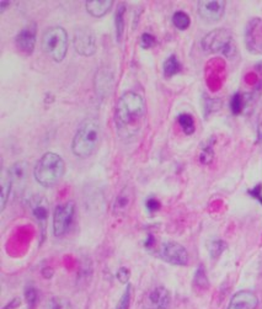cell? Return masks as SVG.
Returning a JSON list of instances; mask_svg holds the SVG:
<instances>
[{"instance_id": "24", "label": "cell", "mask_w": 262, "mask_h": 309, "mask_svg": "<svg viewBox=\"0 0 262 309\" xmlns=\"http://www.w3.org/2000/svg\"><path fill=\"white\" fill-rule=\"evenodd\" d=\"M173 24L180 31H185L191 25V18L185 12H176L173 15Z\"/></svg>"}, {"instance_id": "22", "label": "cell", "mask_w": 262, "mask_h": 309, "mask_svg": "<svg viewBox=\"0 0 262 309\" xmlns=\"http://www.w3.org/2000/svg\"><path fill=\"white\" fill-rule=\"evenodd\" d=\"M177 122H179L180 127L182 128V131L185 132V135L191 136L195 133L196 131V125H195V119L191 116L190 114H181L177 117Z\"/></svg>"}, {"instance_id": "40", "label": "cell", "mask_w": 262, "mask_h": 309, "mask_svg": "<svg viewBox=\"0 0 262 309\" xmlns=\"http://www.w3.org/2000/svg\"><path fill=\"white\" fill-rule=\"evenodd\" d=\"M257 139L260 143H262V122H260V125H258L257 127Z\"/></svg>"}, {"instance_id": "13", "label": "cell", "mask_w": 262, "mask_h": 309, "mask_svg": "<svg viewBox=\"0 0 262 309\" xmlns=\"http://www.w3.org/2000/svg\"><path fill=\"white\" fill-rule=\"evenodd\" d=\"M37 30L36 25H29L18 32L15 37V45L18 50L25 54H32L36 47Z\"/></svg>"}, {"instance_id": "4", "label": "cell", "mask_w": 262, "mask_h": 309, "mask_svg": "<svg viewBox=\"0 0 262 309\" xmlns=\"http://www.w3.org/2000/svg\"><path fill=\"white\" fill-rule=\"evenodd\" d=\"M202 50L211 54H222L231 58L236 54V45L233 35L226 29H214L201 41Z\"/></svg>"}, {"instance_id": "34", "label": "cell", "mask_w": 262, "mask_h": 309, "mask_svg": "<svg viewBox=\"0 0 262 309\" xmlns=\"http://www.w3.org/2000/svg\"><path fill=\"white\" fill-rule=\"evenodd\" d=\"M146 207L150 212H157V211L160 210L162 204H160V202L157 198H148L146 202Z\"/></svg>"}, {"instance_id": "17", "label": "cell", "mask_w": 262, "mask_h": 309, "mask_svg": "<svg viewBox=\"0 0 262 309\" xmlns=\"http://www.w3.org/2000/svg\"><path fill=\"white\" fill-rule=\"evenodd\" d=\"M133 199H135V195H133L132 188H130L129 186H125V187L122 188L113 202L114 215L121 216L124 215L125 212H128L130 206H132Z\"/></svg>"}, {"instance_id": "28", "label": "cell", "mask_w": 262, "mask_h": 309, "mask_svg": "<svg viewBox=\"0 0 262 309\" xmlns=\"http://www.w3.org/2000/svg\"><path fill=\"white\" fill-rule=\"evenodd\" d=\"M38 294L37 289L34 286H27L25 288V300L27 303V308L29 309H35L37 304Z\"/></svg>"}, {"instance_id": "19", "label": "cell", "mask_w": 262, "mask_h": 309, "mask_svg": "<svg viewBox=\"0 0 262 309\" xmlns=\"http://www.w3.org/2000/svg\"><path fill=\"white\" fill-rule=\"evenodd\" d=\"M124 14H125V5L124 3L118 5L116 14H114V27H116V40L117 42H121L122 36L124 31Z\"/></svg>"}, {"instance_id": "16", "label": "cell", "mask_w": 262, "mask_h": 309, "mask_svg": "<svg viewBox=\"0 0 262 309\" xmlns=\"http://www.w3.org/2000/svg\"><path fill=\"white\" fill-rule=\"evenodd\" d=\"M258 298L251 291H240L231 298L228 309H256Z\"/></svg>"}, {"instance_id": "29", "label": "cell", "mask_w": 262, "mask_h": 309, "mask_svg": "<svg viewBox=\"0 0 262 309\" xmlns=\"http://www.w3.org/2000/svg\"><path fill=\"white\" fill-rule=\"evenodd\" d=\"M45 309H72V305L64 298L53 297L48 300Z\"/></svg>"}, {"instance_id": "26", "label": "cell", "mask_w": 262, "mask_h": 309, "mask_svg": "<svg viewBox=\"0 0 262 309\" xmlns=\"http://www.w3.org/2000/svg\"><path fill=\"white\" fill-rule=\"evenodd\" d=\"M193 283L197 288L200 289H207L209 286L208 277H207L206 271H204L203 265H200L197 269V271L195 273V278H193Z\"/></svg>"}, {"instance_id": "3", "label": "cell", "mask_w": 262, "mask_h": 309, "mask_svg": "<svg viewBox=\"0 0 262 309\" xmlns=\"http://www.w3.org/2000/svg\"><path fill=\"white\" fill-rule=\"evenodd\" d=\"M146 114V101L137 92H124L116 105V124L119 128L128 127L139 121Z\"/></svg>"}, {"instance_id": "11", "label": "cell", "mask_w": 262, "mask_h": 309, "mask_svg": "<svg viewBox=\"0 0 262 309\" xmlns=\"http://www.w3.org/2000/svg\"><path fill=\"white\" fill-rule=\"evenodd\" d=\"M30 209H31L32 215L36 218L40 231L42 232V238L45 237L46 227H47L48 215H50V204H48L47 198L43 196H34L30 199Z\"/></svg>"}, {"instance_id": "33", "label": "cell", "mask_w": 262, "mask_h": 309, "mask_svg": "<svg viewBox=\"0 0 262 309\" xmlns=\"http://www.w3.org/2000/svg\"><path fill=\"white\" fill-rule=\"evenodd\" d=\"M204 105H206V112H208L209 114V112H213L219 109L220 101L217 99H207Z\"/></svg>"}, {"instance_id": "14", "label": "cell", "mask_w": 262, "mask_h": 309, "mask_svg": "<svg viewBox=\"0 0 262 309\" xmlns=\"http://www.w3.org/2000/svg\"><path fill=\"white\" fill-rule=\"evenodd\" d=\"M113 86V73L108 68L102 67L96 72L94 78V87L96 96L100 100L107 97L112 91Z\"/></svg>"}, {"instance_id": "31", "label": "cell", "mask_w": 262, "mask_h": 309, "mask_svg": "<svg viewBox=\"0 0 262 309\" xmlns=\"http://www.w3.org/2000/svg\"><path fill=\"white\" fill-rule=\"evenodd\" d=\"M155 43H157V40H155V37L153 36L152 34H149V32H144V34L141 36V40H139V45H141V47L146 48V50L154 47Z\"/></svg>"}, {"instance_id": "39", "label": "cell", "mask_w": 262, "mask_h": 309, "mask_svg": "<svg viewBox=\"0 0 262 309\" xmlns=\"http://www.w3.org/2000/svg\"><path fill=\"white\" fill-rule=\"evenodd\" d=\"M8 7H10V2H0V13H4Z\"/></svg>"}, {"instance_id": "35", "label": "cell", "mask_w": 262, "mask_h": 309, "mask_svg": "<svg viewBox=\"0 0 262 309\" xmlns=\"http://www.w3.org/2000/svg\"><path fill=\"white\" fill-rule=\"evenodd\" d=\"M249 193L251 196H252L253 198H257L258 202L262 204V185L258 184L257 186H255V187L252 188V190H249Z\"/></svg>"}, {"instance_id": "25", "label": "cell", "mask_w": 262, "mask_h": 309, "mask_svg": "<svg viewBox=\"0 0 262 309\" xmlns=\"http://www.w3.org/2000/svg\"><path fill=\"white\" fill-rule=\"evenodd\" d=\"M226 247H228V245H226L224 240L222 239L212 240V242L208 244L209 255H211L212 259H218L223 253H224Z\"/></svg>"}, {"instance_id": "10", "label": "cell", "mask_w": 262, "mask_h": 309, "mask_svg": "<svg viewBox=\"0 0 262 309\" xmlns=\"http://www.w3.org/2000/svg\"><path fill=\"white\" fill-rule=\"evenodd\" d=\"M164 261L176 266H185L188 264V253L181 244L175 242H166L162 245L159 253Z\"/></svg>"}, {"instance_id": "8", "label": "cell", "mask_w": 262, "mask_h": 309, "mask_svg": "<svg viewBox=\"0 0 262 309\" xmlns=\"http://www.w3.org/2000/svg\"><path fill=\"white\" fill-rule=\"evenodd\" d=\"M245 46L252 54H262V19L253 18L245 27Z\"/></svg>"}, {"instance_id": "12", "label": "cell", "mask_w": 262, "mask_h": 309, "mask_svg": "<svg viewBox=\"0 0 262 309\" xmlns=\"http://www.w3.org/2000/svg\"><path fill=\"white\" fill-rule=\"evenodd\" d=\"M171 304V294L165 287H157L144 298V309H169Z\"/></svg>"}, {"instance_id": "38", "label": "cell", "mask_w": 262, "mask_h": 309, "mask_svg": "<svg viewBox=\"0 0 262 309\" xmlns=\"http://www.w3.org/2000/svg\"><path fill=\"white\" fill-rule=\"evenodd\" d=\"M155 240H154V237L153 235H149L148 238H147V242H146V248L148 249H152L153 245H154Z\"/></svg>"}, {"instance_id": "5", "label": "cell", "mask_w": 262, "mask_h": 309, "mask_svg": "<svg viewBox=\"0 0 262 309\" xmlns=\"http://www.w3.org/2000/svg\"><path fill=\"white\" fill-rule=\"evenodd\" d=\"M42 50L52 61L61 63L64 61L69 47L68 34L62 26H52L45 31L41 40Z\"/></svg>"}, {"instance_id": "1", "label": "cell", "mask_w": 262, "mask_h": 309, "mask_svg": "<svg viewBox=\"0 0 262 309\" xmlns=\"http://www.w3.org/2000/svg\"><path fill=\"white\" fill-rule=\"evenodd\" d=\"M101 138L100 122L95 119H89L81 124L74 135L72 142V152L75 157L85 159L99 147Z\"/></svg>"}, {"instance_id": "2", "label": "cell", "mask_w": 262, "mask_h": 309, "mask_svg": "<svg viewBox=\"0 0 262 309\" xmlns=\"http://www.w3.org/2000/svg\"><path fill=\"white\" fill-rule=\"evenodd\" d=\"M65 173L64 159L59 154L48 152L38 159L34 169L36 181L43 187H53L62 180Z\"/></svg>"}, {"instance_id": "9", "label": "cell", "mask_w": 262, "mask_h": 309, "mask_svg": "<svg viewBox=\"0 0 262 309\" xmlns=\"http://www.w3.org/2000/svg\"><path fill=\"white\" fill-rule=\"evenodd\" d=\"M200 18L206 23H217L223 18L225 12V2L223 0H200L197 3Z\"/></svg>"}, {"instance_id": "23", "label": "cell", "mask_w": 262, "mask_h": 309, "mask_svg": "<svg viewBox=\"0 0 262 309\" xmlns=\"http://www.w3.org/2000/svg\"><path fill=\"white\" fill-rule=\"evenodd\" d=\"M12 191H13L12 181H10L8 174L5 173L2 177V207H0L2 211H4L5 207H7V203L8 201H9Z\"/></svg>"}, {"instance_id": "20", "label": "cell", "mask_w": 262, "mask_h": 309, "mask_svg": "<svg viewBox=\"0 0 262 309\" xmlns=\"http://www.w3.org/2000/svg\"><path fill=\"white\" fill-rule=\"evenodd\" d=\"M163 70H164V75L166 78H171V76L176 75L177 73L181 72V63H180L177 57L175 54H171L170 57L165 59L163 64Z\"/></svg>"}, {"instance_id": "6", "label": "cell", "mask_w": 262, "mask_h": 309, "mask_svg": "<svg viewBox=\"0 0 262 309\" xmlns=\"http://www.w3.org/2000/svg\"><path fill=\"white\" fill-rule=\"evenodd\" d=\"M73 46L76 53L83 57H91L96 53V35L90 27L81 26L75 30L73 37Z\"/></svg>"}, {"instance_id": "27", "label": "cell", "mask_w": 262, "mask_h": 309, "mask_svg": "<svg viewBox=\"0 0 262 309\" xmlns=\"http://www.w3.org/2000/svg\"><path fill=\"white\" fill-rule=\"evenodd\" d=\"M245 108V99L241 92H235L230 99V110L234 115H240Z\"/></svg>"}, {"instance_id": "37", "label": "cell", "mask_w": 262, "mask_h": 309, "mask_svg": "<svg viewBox=\"0 0 262 309\" xmlns=\"http://www.w3.org/2000/svg\"><path fill=\"white\" fill-rule=\"evenodd\" d=\"M18 305H20V300H19V298H14L13 302L9 303L4 309H14L15 307H18Z\"/></svg>"}, {"instance_id": "21", "label": "cell", "mask_w": 262, "mask_h": 309, "mask_svg": "<svg viewBox=\"0 0 262 309\" xmlns=\"http://www.w3.org/2000/svg\"><path fill=\"white\" fill-rule=\"evenodd\" d=\"M214 141L215 139L212 137L208 141L204 142V144L202 146L200 152V161L204 165H208L214 159Z\"/></svg>"}, {"instance_id": "18", "label": "cell", "mask_w": 262, "mask_h": 309, "mask_svg": "<svg viewBox=\"0 0 262 309\" xmlns=\"http://www.w3.org/2000/svg\"><path fill=\"white\" fill-rule=\"evenodd\" d=\"M113 7L112 0H87L85 3L86 12L92 18H102L108 14Z\"/></svg>"}, {"instance_id": "7", "label": "cell", "mask_w": 262, "mask_h": 309, "mask_svg": "<svg viewBox=\"0 0 262 309\" xmlns=\"http://www.w3.org/2000/svg\"><path fill=\"white\" fill-rule=\"evenodd\" d=\"M75 215L74 202L69 201L58 204L53 212V233L56 237H63L72 226Z\"/></svg>"}, {"instance_id": "30", "label": "cell", "mask_w": 262, "mask_h": 309, "mask_svg": "<svg viewBox=\"0 0 262 309\" xmlns=\"http://www.w3.org/2000/svg\"><path fill=\"white\" fill-rule=\"evenodd\" d=\"M130 298H132V286L128 283L127 288L124 289L123 294H122L121 299L118 300L116 309H129L130 305Z\"/></svg>"}, {"instance_id": "15", "label": "cell", "mask_w": 262, "mask_h": 309, "mask_svg": "<svg viewBox=\"0 0 262 309\" xmlns=\"http://www.w3.org/2000/svg\"><path fill=\"white\" fill-rule=\"evenodd\" d=\"M7 174L12 181L13 190H23L24 186L26 185L27 176H29V166L25 161H18L9 169Z\"/></svg>"}, {"instance_id": "32", "label": "cell", "mask_w": 262, "mask_h": 309, "mask_svg": "<svg viewBox=\"0 0 262 309\" xmlns=\"http://www.w3.org/2000/svg\"><path fill=\"white\" fill-rule=\"evenodd\" d=\"M129 277H130L129 269H127V267H121V269H118V271H117V278L119 280V282L128 283Z\"/></svg>"}, {"instance_id": "36", "label": "cell", "mask_w": 262, "mask_h": 309, "mask_svg": "<svg viewBox=\"0 0 262 309\" xmlns=\"http://www.w3.org/2000/svg\"><path fill=\"white\" fill-rule=\"evenodd\" d=\"M53 269L52 267H45V269L42 270V275L45 278H51L52 276H53Z\"/></svg>"}]
</instances>
